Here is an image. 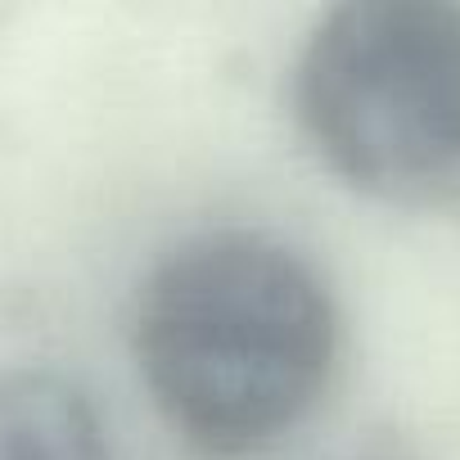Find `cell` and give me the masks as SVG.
Here are the masks:
<instances>
[{
  "label": "cell",
  "instance_id": "2",
  "mask_svg": "<svg viewBox=\"0 0 460 460\" xmlns=\"http://www.w3.org/2000/svg\"><path fill=\"white\" fill-rule=\"evenodd\" d=\"M294 109L321 163L375 199L460 185V5L348 0L294 68Z\"/></svg>",
  "mask_w": 460,
  "mask_h": 460
},
{
  "label": "cell",
  "instance_id": "1",
  "mask_svg": "<svg viewBox=\"0 0 460 460\" xmlns=\"http://www.w3.org/2000/svg\"><path fill=\"white\" fill-rule=\"evenodd\" d=\"M131 357L181 442L240 460L321 406L339 366V307L316 262L280 235L203 230L140 280Z\"/></svg>",
  "mask_w": 460,
  "mask_h": 460
},
{
  "label": "cell",
  "instance_id": "3",
  "mask_svg": "<svg viewBox=\"0 0 460 460\" xmlns=\"http://www.w3.org/2000/svg\"><path fill=\"white\" fill-rule=\"evenodd\" d=\"M0 460H113L91 397L37 366L0 370Z\"/></svg>",
  "mask_w": 460,
  "mask_h": 460
}]
</instances>
